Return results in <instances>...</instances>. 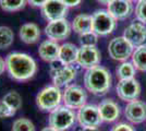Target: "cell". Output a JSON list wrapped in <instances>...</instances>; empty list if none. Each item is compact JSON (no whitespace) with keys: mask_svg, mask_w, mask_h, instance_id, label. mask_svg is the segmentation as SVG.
I'll return each instance as SVG.
<instances>
[{"mask_svg":"<svg viewBox=\"0 0 146 131\" xmlns=\"http://www.w3.org/2000/svg\"><path fill=\"white\" fill-rule=\"evenodd\" d=\"M98 3H100V5H106V6H108L111 1H113V0H96Z\"/></svg>","mask_w":146,"mask_h":131,"instance_id":"cell-35","label":"cell"},{"mask_svg":"<svg viewBox=\"0 0 146 131\" xmlns=\"http://www.w3.org/2000/svg\"><path fill=\"white\" fill-rule=\"evenodd\" d=\"M12 131H35V126L27 118H18L13 121Z\"/></svg>","mask_w":146,"mask_h":131,"instance_id":"cell-27","label":"cell"},{"mask_svg":"<svg viewBox=\"0 0 146 131\" xmlns=\"http://www.w3.org/2000/svg\"><path fill=\"white\" fill-rule=\"evenodd\" d=\"M134 14L139 22L146 24V0L137 1L135 6V10H134Z\"/></svg>","mask_w":146,"mask_h":131,"instance_id":"cell-29","label":"cell"},{"mask_svg":"<svg viewBox=\"0 0 146 131\" xmlns=\"http://www.w3.org/2000/svg\"><path fill=\"white\" fill-rule=\"evenodd\" d=\"M40 131H57L56 129H54V128H51L50 126H48V127H45V128H43Z\"/></svg>","mask_w":146,"mask_h":131,"instance_id":"cell-37","label":"cell"},{"mask_svg":"<svg viewBox=\"0 0 146 131\" xmlns=\"http://www.w3.org/2000/svg\"><path fill=\"white\" fill-rule=\"evenodd\" d=\"M42 15L46 21H56V20L66 19L69 11L68 8L62 0H48L42 8Z\"/></svg>","mask_w":146,"mask_h":131,"instance_id":"cell-12","label":"cell"},{"mask_svg":"<svg viewBox=\"0 0 146 131\" xmlns=\"http://www.w3.org/2000/svg\"><path fill=\"white\" fill-rule=\"evenodd\" d=\"M93 27L92 30L98 36H107L117 27V20L107 10H96L92 14Z\"/></svg>","mask_w":146,"mask_h":131,"instance_id":"cell-5","label":"cell"},{"mask_svg":"<svg viewBox=\"0 0 146 131\" xmlns=\"http://www.w3.org/2000/svg\"><path fill=\"white\" fill-rule=\"evenodd\" d=\"M133 50L134 47L124 36L112 38L108 45V54L111 59L121 63L128 61V59L133 54Z\"/></svg>","mask_w":146,"mask_h":131,"instance_id":"cell-8","label":"cell"},{"mask_svg":"<svg viewBox=\"0 0 146 131\" xmlns=\"http://www.w3.org/2000/svg\"><path fill=\"white\" fill-rule=\"evenodd\" d=\"M2 100H5L9 106H11L13 109H15L17 112L22 107V104H23L22 96L17 91H9L7 94H5Z\"/></svg>","mask_w":146,"mask_h":131,"instance_id":"cell-26","label":"cell"},{"mask_svg":"<svg viewBox=\"0 0 146 131\" xmlns=\"http://www.w3.org/2000/svg\"><path fill=\"white\" fill-rule=\"evenodd\" d=\"M63 3L68 7V8H74L78 7L82 2V0H62Z\"/></svg>","mask_w":146,"mask_h":131,"instance_id":"cell-33","label":"cell"},{"mask_svg":"<svg viewBox=\"0 0 146 131\" xmlns=\"http://www.w3.org/2000/svg\"><path fill=\"white\" fill-rule=\"evenodd\" d=\"M81 131H99V130H98V128L90 129V128H82V127H81Z\"/></svg>","mask_w":146,"mask_h":131,"instance_id":"cell-36","label":"cell"},{"mask_svg":"<svg viewBox=\"0 0 146 131\" xmlns=\"http://www.w3.org/2000/svg\"><path fill=\"white\" fill-rule=\"evenodd\" d=\"M123 36L134 48L146 45V26L142 22H133L124 30Z\"/></svg>","mask_w":146,"mask_h":131,"instance_id":"cell-13","label":"cell"},{"mask_svg":"<svg viewBox=\"0 0 146 131\" xmlns=\"http://www.w3.org/2000/svg\"><path fill=\"white\" fill-rule=\"evenodd\" d=\"M48 0H27V3L34 8H42Z\"/></svg>","mask_w":146,"mask_h":131,"instance_id":"cell-32","label":"cell"},{"mask_svg":"<svg viewBox=\"0 0 146 131\" xmlns=\"http://www.w3.org/2000/svg\"><path fill=\"white\" fill-rule=\"evenodd\" d=\"M76 121L82 128H98L103 124V119L98 110V107L93 104H86L78 109Z\"/></svg>","mask_w":146,"mask_h":131,"instance_id":"cell-7","label":"cell"},{"mask_svg":"<svg viewBox=\"0 0 146 131\" xmlns=\"http://www.w3.org/2000/svg\"><path fill=\"white\" fill-rule=\"evenodd\" d=\"M17 114V110L9 106L5 100H0V118H10Z\"/></svg>","mask_w":146,"mask_h":131,"instance_id":"cell-30","label":"cell"},{"mask_svg":"<svg viewBox=\"0 0 146 131\" xmlns=\"http://www.w3.org/2000/svg\"><path fill=\"white\" fill-rule=\"evenodd\" d=\"M107 11L117 20L128 19L133 13L134 7L132 1L130 0H113L107 6Z\"/></svg>","mask_w":146,"mask_h":131,"instance_id":"cell-15","label":"cell"},{"mask_svg":"<svg viewBox=\"0 0 146 131\" xmlns=\"http://www.w3.org/2000/svg\"><path fill=\"white\" fill-rule=\"evenodd\" d=\"M97 107L104 122H115L120 117V114H121L120 106L118 105L117 102L111 98H106L102 100L97 105Z\"/></svg>","mask_w":146,"mask_h":131,"instance_id":"cell-16","label":"cell"},{"mask_svg":"<svg viewBox=\"0 0 146 131\" xmlns=\"http://www.w3.org/2000/svg\"><path fill=\"white\" fill-rule=\"evenodd\" d=\"M59 49L60 45L58 42L51 41V39H45L39 44L38 47V55L40 59L46 61V63H51L58 59L59 57Z\"/></svg>","mask_w":146,"mask_h":131,"instance_id":"cell-18","label":"cell"},{"mask_svg":"<svg viewBox=\"0 0 146 131\" xmlns=\"http://www.w3.org/2000/svg\"><path fill=\"white\" fill-rule=\"evenodd\" d=\"M116 92L120 100L129 103L139 98L141 94V84L135 78L119 80L116 86Z\"/></svg>","mask_w":146,"mask_h":131,"instance_id":"cell-10","label":"cell"},{"mask_svg":"<svg viewBox=\"0 0 146 131\" xmlns=\"http://www.w3.org/2000/svg\"><path fill=\"white\" fill-rule=\"evenodd\" d=\"M102 61V54L96 46H81L76 63L84 69H92L99 66Z\"/></svg>","mask_w":146,"mask_h":131,"instance_id":"cell-11","label":"cell"},{"mask_svg":"<svg viewBox=\"0 0 146 131\" xmlns=\"http://www.w3.org/2000/svg\"><path fill=\"white\" fill-rule=\"evenodd\" d=\"M110 131H136L134 129L132 125L130 124H127V122H119V124H116L113 126Z\"/></svg>","mask_w":146,"mask_h":131,"instance_id":"cell-31","label":"cell"},{"mask_svg":"<svg viewBox=\"0 0 146 131\" xmlns=\"http://www.w3.org/2000/svg\"><path fill=\"white\" fill-rule=\"evenodd\" d=\"M76 122V112L69 107L61 105L49 112L48 126L57 131H68Z\"/></svg>","mask_w":146,"mask_h":131,"instance_id":"cell-3","label":"cell"},{"mask_svg":"<svg viewBox=\"0 0 146 131\" xmlns=\"http://www.w3.org/2000/svg\"><path fill=\"white\" fill-rule=\"evenodd\" d=\"M5 71H7L6 69V59H3L0 56V75L2 74Z\"/></svg>","mask_w":146,"mask_h":131,"instance_id":"cell-34","label":"cell"},{"mask_svg":"<svg viewBox=\"0 0 146 131\" xmlns=\"http://www.w3.org/2000/svg\"><path fill=\"white\" fill-rule=\"evenodd\" d=\"M76 76V70L73 66L64 65L62 68H60L55 73L50 74V78L52 80L54 85L58 87H66L71 84V82Z\"/></svg>","mask_w":146,"mask_h":131,"instance_id":"cell-17","label":"cell"},{"mask_svg":"<svg viewBox=\"0 0 146 131\" xmlns=\"http://www.w3.org/2000/svg\"><path fill=\"white\" fill-rule=\"evenodd\" d=\"M78 55H79V48L74 44L63 43L60 45L58 59L61 60L64 65L72 66L74 63H76Z\"/></svg>","mask_w":146,"mask_h":131,"instance_id":"cell-20","label":"cell"},{"mask_svg":"<svg viewBox=\"0 0 146 131\" xmlns=\"http://www.w3.org/2000/svg\"><path fill=\"white\" fill-rule=\"evenodd\" d=\"M36 105L43 112H52L62 103V91L56 85L43 87L36 95Z\"/></svg>","mask_w":146,"mask_h":131,"instance_id":"cell-4","label":"cell"},{"mask_svg":"<svg viewBox=\"0 0 146 131\" xmlns=\"http://www.w3.org/2000/svg\"><path fill=\"white\" fill-rule=\"evenodd\" d=\"M14 41V33L13 31L6 25L0 26V49H8L11 47Z\"/></svg>","mask_w":146,"mask_h":131,"instance_id":"cell-24","label":"cell"},{"mask_svg":"<svg viewBox=\"0 0 146 131\" xmlns=\"http://www.w3.org/2000/svg\"><path fill=\"white\" fill-rule=\"evenodd\" d=\"M125 118L133 125H139L146 120V103L135 100L129 102L124 108Z\"/></svg>","mask_w":146,"mask_h":131,"instance_id":"cell-14","label":"cell"},{"mask_svg":"<svg viewBox=\"0 0 146 131\" xmlns=\"http://www.w3.org/2000/svg\"><path fill=\"white\" fill-rule=\"evenodd\" d=\"M117 76L119 80H127V79H133L136 73V69L132 63L123 61L116 69Z\"/></svg>","mask_w":146,"mask_h":131,"instance_id":"cell-23","label":"cell"},{"mask_svg":"<svg viewBox=\"0 0 146 131\" xmlns=\"http://www.w3.org/2000/svg\"><path fill=\"white\" fill-rule=\"evenodd\" d=\"M5 59L7 72L14 81H29L36 74L37 63L35 59L25 53L13 51L10 53Z\"/></svg>","mask_w":146,"mask_h":131,"instance_id":"cell-1","label":"cell"},{"mask_svg":"<svg viewBox=\"0 0 146 131\" xmlns=\"http://www.w3.org/2000/svg\"><path fill=\"white\" fill-rule=\"evenodd\" d=\"M132 63L136 70L145 72L146 71V45L134 48L132 54Z\"/></svg>","mask_w":146,"mask_h":131,"instance_id":"cell-22","label":"cell"},{"mask_svg":"<svg viewBox=\"0 0 146 131\" xmlns=\"http://www.w3.org/2000/svg\"><path fill=\"white\" fill-rule=\"evenodd\" d=\"M27 0H0V8L6 12H18L24 9Z\"/></svg>","mask_w":146,"mask_h":131,"instance_id":"cell-25","label":"cell"},{"mask_svg":"<svg viewBox=\"0 0 146 131\" xmlns=\"http://www.w3.org/2000/svg\"><path fill=\"white\" fill-rule=\"evenodd\" d=\"M40 29L36 23H24L19 30L20 39L25 44H35L40 38Z\"/></svg>","mask_w":146,"mask_h":131,"instance_id":"cell-19","label":"cell"},{"mask_svg":"<svg viewBox=\"0 0 146 131\" xmlns=\"http://www.w3.org/2000/svg\"><path fill=\"white\" fill-rule=\"evenodd\" d=\"M87 93L86 90L78 84H70L62 91V103L71 109H80L86 105Z\"/></svg>","mask_w":146,"mask_h":131,"instance_id":"cell-6","label":"cell"},{"mask_svg":"<svg viewBox=\"0 0 146 131\" xmlns=\"http://www.w3.org/2000/svg\"><path fill=\"white\" fill-rule=\"evenodd\" d=\"M45 35L48 39L55 42H62L68 38L72 31V25L67 19H60L56 21H50L44 29Z\"/></svg>","mask_w":146,"mask_h":131,"instance_id":"cell-9","label":"cell"},{"mask_svg":"<svg viewBox=\"0 0 146 131\" xmlns=\"http://www.w3.org/2000/svg\"><path fill=\"white\" fill-rule=\"evenodd\" d=\"M79 42L81 46H96L98 42V35L93 31L86 32L79 35Z\"/></svg>","mask_w":146,"mask_h":131,"instance_id":"cell-28","label":"cell"},{"mask_svg":"<svg viewBox=\"0 0 146 131\" xmlns=\"http://www.w3.org/2000/svg\"><path fill=\"white\" fill-rule=\"evenodd\" d=\"M130 1H140V0H130Z\"/></svg>","mask_w":146,"mask_h":131,"instance_id":"cell-38","label":"cell"},{"mask_svg":"<svg viewBox=\"0 0 146 131\" xmlns=\"http://www.w3.org/2000/svg\"><path fill=\"white\" fill-rule=\"evenodd\" d=\"M112 85L111 73L107 68L97 66L87 69L84 74L85 90L96 96H103L110 91Z\"/></svg>","mask_w":146,"mask_h":131,"instance_id":"cell-2","label":"cell"},{"mask_svg":"<svg viewBox=\"0 0 146 131\" xmlns=\"http://www.w3.org/2000/svg\"><path fill=\"white\" fill-rule=\"evenodd\" d=\"M72 30L78 34H83L86 32L93 31V19L92 15L86 14V13H82L76 15L72 21Z\"/></svg>","mask_w":146,"mask_h":131,"instance_id":"cell-21","label":"cell"}]
</instances>
